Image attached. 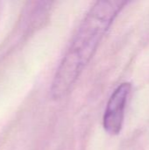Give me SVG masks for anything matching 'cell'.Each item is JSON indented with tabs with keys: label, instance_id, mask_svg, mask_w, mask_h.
<instances>
[{
	"label": "cell",
	"instance_id": "6da1fadb",
	"mask_svg": "<svg viewBox=\"0 0 149 150\" xmlns=\"http://www.w3.org/2000/svg\"><path fill=\"white\" fill-rule=\"evenodd\" d=\"M126 4L125 1L105 0L90 8L56 70L51 86L54 99H60L69 92Z\"/></svg>",
	"mask_w": 149,
	"mask_h": 150
},
{
	"label": "cell",
	"instance_id": "7a4b0ae2",
	"mask_svg": "<svg viewBox=\"0 0 149 150\" xmlns=\"http://www.w3.org/2000/svg\"><path fill=\"white\" fill-rule=\"evenodd\" d=\"M131 88V83H123L115 89L109 98L103 118L104 128L109 134L117 135L122 129L125 108Z\"/></svg>",
	"mask_w": 149,
	"mask_h": 150
}]
</instances>
